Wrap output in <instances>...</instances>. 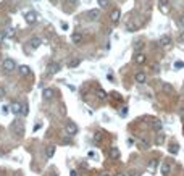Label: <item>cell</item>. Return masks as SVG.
Segmentation results:
<instances>
[{
  "label": "cell",
  "mask_w": 184,
  "mask_h": 176,
  "mask_svg": "<svg viewBox=\"0 0 184 176\" xmlns=\"http://www.w3.org/2000/svg\"><path fill=\"white\" fill-rule=\"evenodd\" d=\"M2 66H3V70L7 71V73H11V71L16 68V63L11 58H7V60H3V63H2Z\"/></svg>",
  "instance_id": "obj_1"
},
{
  "label": "cell",
  "mask_w": 184,
  "mask_h": 176,
  "mask_svg": "<svg viewBox=\"0 0 184 176\" xmlns=\"http://www.w3.org/2000/svg\"><path fill=\"white\" fill-rule=\"evenodd\" d=\"M24 20H26L28 24H34L36 21H37V13H36V11H28L24 15Z\"/></svg>",
  "instance_id": "obj_2"
},
{
  "label": "cell",
  "mask_w": 184,
  "mask_h": 176,
  "mask_svg": "<svg viewBox=\"0 0 184 176\" xmlns=\"http://www.w3.org/2000/svg\"><path fill=\"white\" fill-rule=\"evenodd\" d=\"M60 68H61V66H60V63L52 61V63L47 66V73H49V74H55V73H58V71H60Z\"/></svg>",
  "instance_id": "obj_3"
},
{
  "label": "cell",
  "mask_w": 184,
  "mask_h": 176,
  "mask_svg": "<svg viewBox=\"0 0 184 176\" xmlns=\"http://www.w3.org/2000/svg\"><path fill=\"white\" fill-rule=\"evenodd\" d=\"M10 110L15 113V115H20L21 111H23V105L21 103H18V102H13L11 103V107H10Z\"/></svg>",
  "instance_id": "obj_4"
},
{
  "label": "cell",
  "mask_w": 184,
  "mask_h": 176,
  "mask_svg": "<svg viewBox=\"0 0 184 176\" xmlns=\"http://www.w3.org/2000/svg\"><path fill=\"white\" fill-rule=\"evenodd\" d=\"M65 131H66V134H68V136H75L76 132H78V128H76V125L70 123V125L65 128Z\"/></svg>",
  "instance_id": "obj_5"
},
{
  "label": "cell",
  "mask_w": 184,
  "mask_h": 176,
  "mask_svg": "<svg viewBox=\"0 0 184 176\" xmlns=\"http://www.w3.org/2000/svg\"><path fill=\"white\" fill-rule=\"evenodd\" d=\"M162 121L158 120V118H154L152 120V128H154V131H162Z\"/></svg>",
  "instance_id": "obj_6"
},
{
  "label": "cell",
  "mask_w": 184,
  "mask_h": 176,
  "mask_svg": "<svg viewBox=\"0 0 184 176\" xmlns=\"http://www.w3.org/2000/svg\"><path fill=\"white\" fill-rule=\"evenodd\" d=\"M145 81H147L145 73H137V74H136V82H137V84H144Z\"/></svg>",
  "instance_id": "obj_7"
},
{
  "label": "cell",
  "mask_w": 184,
  "mask_h": 176,
  "mask_svg": "<svg viewBox=\"0 0 184 176\" xmlns=\"http://www.w3.org/2000/svg\"><path fill=\"white\" fill-rule=\"evenodd\" d=\"M71 40H73L75 44H81V42H82V34H81V32H73Z\"/></svg>",
  "instance_id": "obj_8"
},
{
  "label": "cell",
  "mask_w": 184,
  "mask_h": 176,
  "mask_svg": "<svg viewBox=\"0 0 184 176\" xmlns=\"http://www.w3.org/2000/svg\"><path fill=\"white\" fill-rule=\"evenodd\" d=\"M119 16H121V11H119V10H113V13H111V16H110V18H111V23L116 24V23L119 21Z\"/></svg>",
  "instance_id": "obj_9"
},
{
  "label": "cell",
  "mask_w": 184,
  "mask_h": 176,
  "mask_svg": "<svg viewBox=\"0 0 184 176\" xmlns=\"http://www.w3.org/2000/svg\"><path fill=\"white\" fill-rule=\"evenodd\" d=\"M20 73L23 76H28V74H31V68L28 65H21L20 66Z\"/></svg>",
  "instance_id": "obj_10"
},
{
  "label": "cell",
  "mask_w": 184,
  "mask_h": 176,
  "mask_svg": "<svg viewBox=\"0 0 184 176\" xmlns=\"http://www.w3.org/2000/svg\"><path fill=\"white\" fill-rule=\"evenodd\" d=\"M160 171H162V175H163V176H168L169 171H171V166H169L168 163H163V165H162V170H160Z\"/></svg>",
  "instance_id": "obj_11"
},
{
  "label": "cell",
  "mask_w": 184,
  "mask_h": 176,
  "mask_svg": "<svg viewBox=\"0 0 184 176\" xmlns=\"http://www.w3.org/2000/svg\"><path fill=\"white\" fill-rule=\"evenodd\" d=\"M45 155H47V158H52V157L55 155V146H49V147H47Z\"/></svg>",
  "instance_id": "obj_12"
},
{
  "label": "cell",
  "mask_w": 184,
  "mask_h": 176,
  "mask_svg": "<svg viewBox=\"0 0 184 176\" xmlns=\"http://www.w3.org/2000/svg\"><path fill=\"white\" fill-rule=\"evenodd\" d=\"M87 15H89V20H92V21L99 20V10H90Z\"/></svg>",
  "instance_id": "obj_13"
},
{
  "label": "cell",
  "mask_w": 184,
  "mask_h": 176,
  "mask_svg": "<svg viewBox=\"0 0 184 176\" xmlns=\"http://www.w3.org/2000/svg\"><path fill=\"white\" fill-rule=\"evenodd\" d=\"M160 44H162V45H169V44H171V37H169V36H163V37H162V39H160Z\"/></svg>",
  "instance_id": "obj_14"
},
{
  "label": "cell",
  "mask_w": 184,
  "mask_h": 176,
  "mask_svg": "<svg viewBox=\"0 0 184 176\" xmlns=\"http://www.w3.org/2000/svg\"><path fill=\"white\" fill-rule=\"evenodd\" d=\"M52 96H53V91H52V89H44V94H42V97H44L45 100L52 99Z\"/></svg>",
  "instance_id": "obj_15"
},
{
  "label": "cell",
  "mask_w": 184,
  "mask_h": 176,
  "mask_svg": "<svg viewBox=\"0 0 184 176\" xmlns=\"http://www.w3.org/2000/svg\"><path fill=\"white\" fill-rule=\"evenodd\" d=\"M110 157H113V158H119L118 147H111V149H110Z\"/></svg>",
  "instance_id": "obj_16"
},
{
  "label": "cell",
  "mask_w": 184,
  "mask_h": 176,
  "mask_svg": "<svg viewBox=\"0 0 184 176\" xmlns=\"http://www.w3.org/2000/svg\"><path fill=\"white\" fill-rule=\"evenodd\" d=\"M39 45H40V39L39 37H32V39H31V47H32V49H37Z\"/></svg>",
  "instance_id": "obj_17"
},
{
  "label": "cell",
  "mask_w": 184,
  "mask_h": 176,
  "mask_svg": "<svg viewBox=\"0 0 184 176\" xmlns=\"http://www.w3.org/2000/svg\"><path fill=\"white\" fill-rule=\"evenodd\" d=\"M136 63H137V65H142V63H145V55H144V53H139V55L136 57Z\"/></svg>",
  "instance_id": "obj_18"
},
{
  "label": "cell",
  "mask_w": 184,
  "mask_h": 176,
  "mask_svg": "<svg viewBox=\"0 0 184 176\" xmlns=\"http://www.w3.org/2000/svg\"><path fill=\"white\" fill-rule=\"evenodd\" d=\"M168 150H169V154H178V152H179V146H178V144H171Z\"/></svg>",
  "instance_id": "obj_19"
},
{
  "label": "cell",
  "mask_w": 184,
  "mask_h": 176,
  "mask_svg": "<svg viewBox=\"0 0 184 176\" xmlns=\"http://www.w3.org/2000/svg\"><path fill=\"white\" fill-rule=\"evenodd\" d=\"M16 34V31L13 29V28H8V29L5 31V37H15Z\"/></svg>",
  "instance_id": "obj_20"
},
{
  "label": "cell",
  "mask_w": 184,
  "mask_h": 176,
  "mask_svg": "<svg viewBox=\"0 0 184 176\" xmlns=\"http://www.w3.org/2000/svg\"><path fill=\"white\" fill-rule=\"evenodd\" d=\"M81 63V60L79 58H75V60H71L70 63H68V66H70V68H75V66H78Z\"/></svg>",
  "instance_id": "obj_21"
},
{
  "label": "cell",
  "mask_w": 184,
  "mask_h": 176,
  "mask_svg": "<svg viewBox=\"0 0 184 176\" xmlns=\"http://www.w3.org/2000/svg\"><path fill=\"white\" fill-rule=\"evenodd\" d=\"M97 2H99L100 8H107V7H108V0H97Z\"/></svg>",
  "instance_id": "obj_22"
},
{
  "label": "cell",
  "mask_w": 184,
  "mask_h": 176,
  "mask_svg": "<svg viewBox=\"0 0 184 176\" xmlns=\"http://www.w3.org/2000/svg\"><path fill=\"white\" fill-rule=\"evenodd\" d=\"M174 68H176V70H181V68H184V61H181V60L174 61Z\"/></svg>",
  "instance_id": "obj_23"
},
{
  "label": "cell",
  "mask_w": 184,
  "mask_h": 176,
  "mask_svg": "<svg viewBox=\"0 0 184 176\" xmlns=\"http://www.w3.org/2000/svg\"><path fill=\"white\" fill-rule=\"evenodd\" d=\"M97 96H99V99H105V97H107V94H105V91L99 89V92H97Z\"/></svg>",
  "instance_id": "obj_24"
},
{
  "label": "cell",
  "mask_w": 184,
  "mask_h": 176,
  "mask_svg": "<svg viewBox=\"0 0 184 176\" xmlns=\"http://www.w3.org/2000/svg\"><path fill=\"white\" fill-rule=\"evenodd\" d=\"M3 97H5V87L0 86V99H3Z\"/></svg>",
  "instance_id": "obj_25"
},
{
  "label": "cell",
  "mask_w": 184,
  "mask_h": 176,
  "mask_svg": "<svg viewBox=\"0 0 184 176\" xmlns=\"http://www.w3.org/2000/svg\"><path fill=\"white\" fill-rule=\"evenodd\" d=\"M163 89H165V91H168V92H171V91H173V87H171L169 84H163Z\"/></svg>",
  "instance_id": "obj_26"
},
{
  "label": "cell",
  "mask_w": 184,
  "mask_h": 176,
  "mask_svg": "<svg viewBox=\"0 0 184 176\" xmlns=\"http://www.w3.org/2000/svg\"><path fill=\"white\" fill-rule=\"evenodd\" d=\"M94 139H95V141H100V139H102V134H100V132H95Z\"/></svg>",
  "instance_id": "obj_27"
},
{
  "label": "cell",
  "mask_w": 184,
  "mask_h": 176,
  "mask_svg": "<svg viewBox=\"0 0 184 176\" xmlns=\"http://www.w3.org/2000/svg\"><path fill=\"white\" fill-rule=\"evenodd\" d=\"M8 110H10V108H8L7 105H3V107H2V111H3V113H8Z\"/></svg>",
  "instance_id": "obj_28"
},
{
  "label": "cell",
  "mask_w": 184,
  "mask_h": 176,
  "mask_svg": "<svg viewBox=\"0 0 184 176\" xmlns=\"http://www.w3.org/2000/svg\"><path fill=\"white\" fill-rule=\"evenodd\" d=\"M179 24H181V26H183V28H184V15L181 16V18H179Z\"/></svg>",
  "instance_id": "obj_29"
},
{
  "label": "cell",
  "mask_w": 184,
  "mask_h": 176,
  "mask_svg": "<svg viewBox=\"0 0 184 176\" xmlns=\"http://www.w3.org/2000/svg\"><path fill=\"white\" fill-rule=\"evenodd\" d=\"M61 29L66 31V29H68V24H66V23H63V24H61Z\"/></svg>",
  "instance_id": "obj_30"
},
{
  "label": "cell",
  "mask_w": 184,
  "mask_h": 176,
  "mask_svg": "<svg viewBox=\"0 0 184 176\" xmlns=\"http://www.w3.org/2000/svg\"><path fill=\"white\" fill-rule=\"evenodd\" d=\"M155 166H157V160H154L152 163H150V168H155Z\"/></svg>",
  "instance_id": "obj_31"
},
{
  "label": "cell",
  "mask_w": 184,
  "mask_h": 176,
  "mask_svg": "<svg viewBox=\"0 0 184 176\" xmlns=\"http://www.w3.org/2000/svg\"><path fill=\"white\" fill-rule=\"evenodd\" d=\"M179 40H181V42H184V32H181V34H179Z\"/></svg>",
  "instance_id": "obj_32"
},
{
  "label": "cell",
  "mask_w": 184,
  "mask_h": 176,
  "mask_svg": "<svg viewBox=\"0 0 184 176\" xmlns=\"http://www.w3.org/2000/svg\"><path fill=\"white\" fill-rule=\"evenodd\" d=\"M70 176H76V171H75V170H71V171H70Z\"/></svg>",
  "instance_id": "obj_33"
},
{
  "label": "cell",
  "mask_w": 184,
  "mask_h": 176,
  "mask_svg": "<svg viewBox=\"0 0 184 176\" xmlns=\"http://www.w3.org/2000/svg\"><path fill=\"white\" fill-rule=\"evenodd\" d=\"M3 37H5V34H0V44H2V40H3Z\"/></svg>",
  "instance_id": "obj_34"
},
{
  "label": "cell",
  "mask_w": 184,
  "mask_h": 176,
  "mask_svg": "<svg viewBox=\"0 0 184 176\" xmlns=\"http://www.w3.org/2000/svg\"><path fill=\"white\" fill-rule=\"evenodd\" d=\"M70 2H71V3H76V2H78V0H70Z\"/></svg>",
  "instance_id": "obj_35"
},
{
  "label": "cell",
  "mask_w": 184,
  "mask_h": 176,
  "mask_svg": "<svg viewBox=\"0 0 184 176\" xmlns=\"http://www.w3.org/2000/svg\"><path fill=\"white\" fill-rule=\"evenodd\" d=\"M116 176H125V175H116Z\"/></svg>",
  "instance_id": "obj_36"
},
{
  "label": "cell",
  "mask_w": 184,
  "mask_h": 176,
  "mask_svg": "<svg viewBox=\"0 0 184 176\" xmlns=\"http://www.w3.org/2000/svg\"><path fill=\"white\" fill-rule=\"evenodd\" d=\"M102 176H110V175H102Z\"/></svg>",
  "instance_id": "obj_37"
},
{
  "label": "cell",
  "mask_w": 184,
  "mask_h": 176,
  "mask_svg": "<svg viewBox=\"0 0 184 176\" xmlns=\"http://www.w3.org/2000/svg\"><path fill=\"white\" fill-rule=\"evenodd\" d=\"M55 176H57V175H55Z\"/></svg>",
  "instance_id": "obj_38"
}]
</instances>
